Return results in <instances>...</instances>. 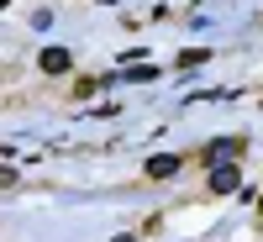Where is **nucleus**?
<instances>
[{
  "label": "nucleus",
  "mask_w": 263,
  "mask_h": 242,
  "mask_svg": "<svg viewBox=\"0 0 263 242\" xmlns=\"http://www.w3.org/2000/svg\"><path fill=\"white\" fill-rule=\"evenodd\" d=\"M237 184H242V174H237L232 158H227V163H211V190H216V195H232Z\"/></svg>",
  "instance_id": "nucleus-1"
},
{
  "label": "nucleus",
  "mask_w": 263,
  "mask_h": 242,
  "mask_svg": "<svg viewBox=\"0 0 263 242\" xmlns=\"http://www.w3.org/2000/svg\"><path fill=\"white\" fill-rule=\"evenodd\" d=\"M242 147H248V137H216V142L205 147V163H227V158H237Z\"/></svg>",
  "instance_id": "nucleus-2"
},
{
  "label": "nucleus",
  "mask_w": 263,
  "mask_h": 242,
  "mask_svg": "<svg viewBox=\"0 0 263 242\" xmlns=\"http://www.w3.org/2000/svg\"><path fill=\"white\" fill-rule=\"evenodd\" d=\"M37 63H42V74H69V69H74V53H69V48H42Z\"/></svg>",
  "instance_id": "nucleus-3"
},
{
  "label": "nucleus",
  "mask_w": 263,
  "mask_h": 242,
  "mask_svg": "<svg viewBox=\"0 0 263 242\" xmlns=\"http://www.w3.org/2000/svg\"><path fill=\"white\" fill-rule=\"evenodd\" d=\"M179 174V158L174 153H158V158H147V179H174Z\"/></svg>",
  "instance_id": "nucleus-4"
},
{
  "label": "nucleus",
  "mask_w": 263,
  "mask_h": 242,
  "mask_svg": "<svg viewBox=\"0 0 263 242\" xmlns=\"http://www.w3.org/2000/svg\"><path fill=\"white\" fill-rule=\"evenodd\" d=\"M16 184V169H0V190H11Z\"/></svg>",
  "instance_id": "nucleus-5"
},
{
  "label": "nucleus",
  "mask_w": 263,
  "mask_h": 242,
  "mask_svg": "<svg viewBox=\"0 0 263 242\" xmlns=\"http://www.w3.org/2000/svg\"><path fill=\"white\" fill-rule=\"evenodd\" d=\"M116 242H137V237H116Z\"/></svg>",
  "instance_id": "nucleus-6"
},
{
  "label": "nucleus",
  "mask_w": 263,
  "mask_h": 242,
  "mask_svg": "<svg viewBox=\"0 0 263 242\" xmlns=\"http://www.w3.org/2000/svg\"><path fill=\"white\" fill-rule=\"evenodd\" d=\"M6 6H11V0H0V11H6Z\"/></svg>",
  "instance_id": "nucleus-7"
}]
</instances>
